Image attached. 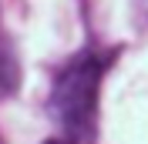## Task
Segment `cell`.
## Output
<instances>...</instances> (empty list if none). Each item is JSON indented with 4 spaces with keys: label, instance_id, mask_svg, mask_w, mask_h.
I'll return each instance as SVG.
<instances>
[{
    "label": "cell",
    "instance_id": "cell-3",
    "mask_svg": "<svg viewBox=\"0 0 148 144\" xmlns=\"http://www.w3.org/2000/svg\"><path fill=\"white\" fill-rule=\"evenodd\" d=\"M47 144H61V141H47Z\"/></svg>",
    "mask_w": 148,
    "mask_h": 144
},
{
    "label": "cell",
    "instance_id": "cell-2",
    "mask_svg": "<svg viewBox=\"0 0 148 144\" xmlns=\"http://www.w3.org/2000/svg\"><path fill=\"white\" fill-rule=\"evenodd\" d=\"M17 81H20L17 60H14V54H10L7 44H0V97H3V94H14V90H17Z\"/></svg>",
    "mask_w": 148,
    "mask_h": 144
},
{
    "label": "cell",
    "instance_id": "cell-4",
    "mask_svg": "<svg viewBox=\"0 0 148 144\" xmlns=\"http://www.w3.org/2000/svg\"><path fill=\"white\" fill-rule=\"evenodd\" d=\"M0 144H3V141H0Z\"/></svg>",
    "mask_w": 148,
    "mask_h": 144
},
{
    "label": "cell",
    "instance_id": "cell-1",
    "mask_svg": "<svg viewBox=\"0 0 148 144\" xmlns=\"http://www.w3.org/2000/svg\"><path fill=\"white\" fill-rule=\"evenodd\" d=\"M114 54L98 57L94 50H81L57 74L54 90H51V111L57 124L64 127L71 141H94V124H98V87L101 74Z\"/></svg>",
    "mask_w": 148,
    "mask_h": 144
}]
</instances>
